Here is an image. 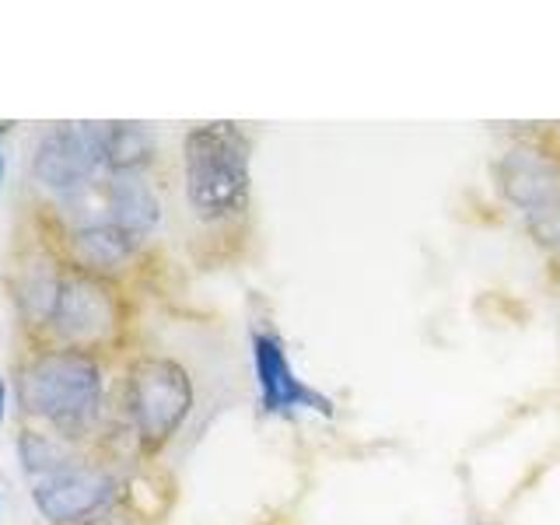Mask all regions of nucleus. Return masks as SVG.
I'll list each match as a JSON object with an SVG mask.
<instances>
[{"label":"nucleus","instance_id":"obj_1","mask_svg":"<svg viewBox=\"0 0 560 525\" xmlns=\"http://www.w3.org/2000/svg\"><path fill=\"white\" fill-rule=\"evenodd\" d=\"M183 197L207 232L242 238L253 210V137L242 122H200L183 137Z\"/></svg>","mask_w":560,"mask_h":525},{"label":"nucleus","instance_id":"obj_2","mask_svg":"<svg viewBox=\"0 0 560 525\" xmlns=\"http://www.w3.org/2000/svg\"><path fill=\"white\" fill-rule=\"evenodd\" d=\"M18 407L39 428L84 445L105 410V364L60 343H28L14 372Z\"/></svg>","mask_w":560,"mask_h":525},{"label":"nucleus","instance_id":"obj_3","mask_svg":"<svg viewBox=\"0 0 560 525\" xmlns=\"http://www.w3.org/2000/svg\"><path fill=\"white\" fill-rule=\"evenodd\" d=\"M197 407V385L183 361L168 354H133L122 368L119 410L140 459L162 455Z\"/></svg>","mask_w":560,"mask_h":525},{"label":"nucleus","instance_id":"obj_4","mask_svg":"<svg viewBox=\"0 0 560 525\" xmlns=\"http://www.w3.org/2000/svg\"><path fill=\"white\" fill-rule=\"evenodd\" d=\"M127 332H130V302L122 294V284L67 267L57 308H52V323L43 343H60V347L84 350V354L105 358L127 343Z\"/></svg>","mask_w":560,"mask_h":525},{"label":"nucleus","instance_id":"obj_5","mask_svg":"<svg viewBox=\"0 0 560 525\" xmlns=\"http://www.w3.org/2000/svg\"><path fill=\"white\" fill-rule=\"evenodd\" d=\"M122 480L113 459L78 455L74 463L32 480V504L49 525H84L122 501Z\"/></svg>","mask_w":560,"mask_h":525},{"label":"nucleus","instance_id":"obj_6","mask_svg":"<svg viewBox=\"0 0 560 525\" xmlns=\"http://www.w3.org/2000/svg\"><path fill=\"white\" fill-rule=\"evenodd\" d=\"M63 277H67V259L60 256L57 238L49 235V228L39 221L32 228V235L11 253L8 273H4L18 326H22L28 343L46 340Z\"/></svg>","mask_w":560,"mask_h":525},{"label":"nucleus","instance_id":"obj_7","mask_svg":"<svg viewBox=\"0 0 560 525\" xmlns=\"http://www.w3.org/2000/svg\"><path fill=\"white\" fill-rule=\"evenodd\" d=\"M494 189L504 203L533 218H560V140L553 130L518 133L494 165Z\"/></svg>","mask_w":560,"mask_h":525},{"label":"nucleus","instance_id":"obj_8","mask_svg":"<svg viewBox=\"0 0 560 525\" xmlns=\"http://www.w3.org/2000/svg\"><path fill=\"white\" fill-rule=\"evenodd\" d=\"M102 122H57L43 130L32 151V179L52 200H70L105 179Z\"/></svg>","mask_w":560,"mask_h":525},{"label":"nucleus","instance_id":"obj_9","mask_svg":"<svg viewBox=\"0 0 560 525\" xmlns=\"http://www.w3.org/2000/svg\"><path fill=\"white\" fill-rule=\"evenodd\" d=\"M46 228L57 238V249L70 270L116 280V284H122V277H130L140 267V256H144V242L122 232L113 221H57Z\"/></svg>","mask_w":560,"mask_h":525},{"label":"nucleus","instance_id":"obj_10","mask_svg":"<svg viewBox=\"0 0 560 525\" xmlns=\"http://www.w3.org/2000/svg\"><path fill=\"white\" fill-rule=\"evenodd\" d=\"M249 347H253V368H256L262 413L291 417L294 410H319L332 417V399L298 378L284 350V340H280L273 329H253Z\"/></svg>","mask_w":560,"mask_h":525},{"label":"nucleus","instance_id":"obj_11","mask_svg":"<svg viewBox=\"0 0 560 525\" xmlns=\"http://www.w3.org/2000/svg\"><path fill=\"white\" fill-rule=\"evenodd\" d=\"M92 192L102 210L98 221H113L140 242H148L154 228L162 224V200L148 175H105L92 186Z\"/></svg>","mask_w":560,"mask_h":525},{"label":"nucleus","instance_id":"obj_12","mask_svg":"<svg viewBox=\"0 0 560 525\" xmlns=\"http://www.w3.org/2000/svg\"><path fill=\"white\" fill-rule=\"evenodd\" d=\"M102 154L109 175H144L158 154L154 130L144 122H102Z\"/></svg>","mask_w":560,"mask_h":525},{"label":"nucleus","instance_id":"obj_13","mask_svg":"<svg viewBox=\"0 0 560 525\" xmlns=\"http://www.w3.org/2000/svg\"><path fill=\"white\" fill-rule=\"evenodd\" d=\"M18 455H22L25 477L39 480L46 472L60 469L67 463H74L78 455H84V445L67 442V438L52 434L46 428H22V434H18Z\"/></svg>","mask_w":560,"mask_h":525},{"label":"nucleus","instance_id":"obj_14","mask_svg":"<svg viewBox=\"0 0 560 525\" xmlns=\"http://www.w3.org/2000/svg\"><path fill=\"white\" fill-rule=\"evenodd\" d=\"M84 525H148V518H140L133 508H127V504H116V508H109L105 515H98V518H92V522H84Z\"/></svg>","mask_w":560,"mask_h":525},{"label":"nucleus","instance_id":"obj_15","mask_svg":"<svg viewBox=\"0 0 560 525\" xmlns=\"http://www.w3.org/2000/svg\"><path fill=\"white\" fill-rule=\"evenodd\" d=\"M4 417H8V378L0 375V424H4Z\"/></svg>","mask_w":560,"mask_h":525},{"label":"nucleus","instance_id":"obj_16","mask_svg":"<svg viewBox=\"0 0 560 525\" xmlns=\"http://www.w3.org/2000/svg\"><path fill=\"white\" fill-rule=\"evenodd\" d=\"M4 172H8V165H4V151H0V189H4Z\"/></svg>","mask_w":560,"mask_h":525},{"label":"nucleus","instance_id":"obj_17","mask_svg":"<svg viewBox=\"0 0 560 525\" xmlns=\"http://www.w3.org/2000/svg\"><path fill=\"white\" fill-rule=\"evenodd\" d=\"M267 525H284V522H267Z\"/></svg>","mask_w":560,"mask_h":525},{"label":"nucleus","instance_id":"obj_18","mask_svg":"<svg viewBox=\"0 0 560 525\" xmlns=\"http://www.w3.org/2000/svg\"><path fill=\"white\" fill-rule=\"evenodd\" d=\"M557 242H560V232H557Z\"/></svg>","mask_w":560,"mask_h":525}]
</instances>
